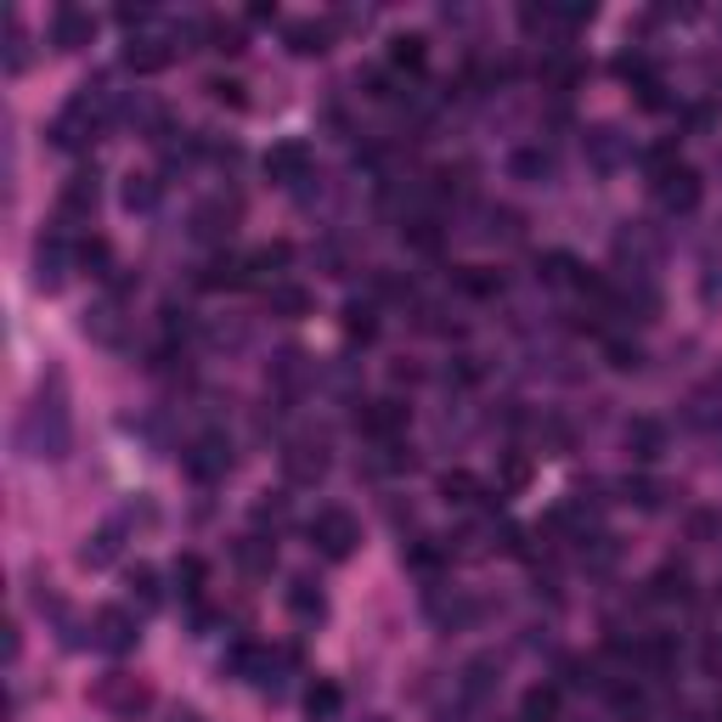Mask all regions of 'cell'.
I'll list each match as a JSON object with an SVG mask.
<instances>
[{
  "label": "cell",
  "mask_w": 722,
  "mask_h": 722,
  "mask_svg": "<svg viewBox=\"0 0 722 722\" xmlns=\"http://www.w3.org/2000/svg\"><path fill=\"white\" fill-rule=\"evenodd\" d=\"M18 446L40 463H63L74 452V412H69V379L63 373L40 379V390L29 395V406L18 417Z\"/></svg>",
  "instance_id": "cell-1"
},
{
  "label": "cell",
  "mask_w": 722,
  "mask_h": 722,
  "mask_svg": "<svg viewBox=\"0 0 722 722\" xmlns=\"http://www.w3.org/2000/svg\"><path fill=\"white\" fill-rule=\"evenodd\" d=\"M96 204H102V175H96V164H80L69 180H63V193H56V231H80V226H91V215H96Z\"/></svg>",
  "instance_id": "cell-2"
},
{
  "label": "cell",
  "mask_w": 722,
  "mask_h": 722,
  "mask_svg": "<svg viewBox=\"0 0 722 722\" xmlns=\"http://www.w3.org/2000/svg\"><path fill=\"white\" fill-rule=\"evenodd\" d=\"M311 548H317L322 559H333V565L355 559V548H361V519H355L350 508H317V519H311Z\"/></svg>",
  "instance_id": "cell-3"
},
{
  "label": "cell",
  "mask_w": 722,
  "mask_h": 722,
  "mask_svg": "<svg viewBox=\"0 0 722 722\" xmlns=\"http://www.w3.org/2000/svg\"><path fill=\"white\" fill-rule=\"evenodd\" d=\"M91 700H96L107 716H125V722H136V716L153 711V689H147L142 678H131V672H102L96 689H91Z\"/></svg>",
  "instance_id": "cell-4"
},
{
  "label": "cell",
  "mask_w": 722,
  "mask_h": 722,
  "mask_svg": "<svg viewBox=\"0 0 722 722\" xmlns=\"http://www.w3.org/2000/svg\"><path fill=\"white\" fill-rule=\"evenodd\" d=\"M91 643H96L102 654H131V649L142 643V616L125 610V605H102V610L91 616Z\"/></svg>",
  "instance_id": "cell-5"
},
{
  "label": "cell",
  "mask_w": 722,
  "mask_h": 722,
  "mask_svg": "<svg viewBox=\"0 0 722 722\" xmlns=\"http://www.w3.org/2000/svg\"><path fill=\"white\" fill-rule=\"evenodd\" d=\"M180 468H187L198 486H215V479L231 474V441L220 430H204L198 441H187V452H180Z\"/></svg>",
  "instance_id": "cell-6"
},
{
  "label": "cell",
  "mask_w": 722,
  "mask_h": 722,
  "mask_svg": "<svg viewBox=\"0 0 722 722\" xmlns=\"http://www.w3.org/2000/svg\"><path fill=\"white\" fill-rule=\"evenodd\" d=\"M69 260H80V249H69V231H40V244H34V288L40 293H56L69 282Z\"/></svg>",
  "instance_id": "cell-7"
},
{
  "label": "cell",
  "mask_w": 722,
  "mask_h": 722,
  "mask_svg": "<svg viewBox=\"0 0 722 722\" xmlns=\"http://www.w3.org/2000/svg\"><path fill=\"white\" fill-rule=\"evenodd\" d=\"M260 169H266V180L271 187H299V180H311V169H317V153L299 142V136H288V142H277L266 158H260Z\"/></svg>",
  "instance_id": "cell-8"
},
{
  "label": "cell",
  "mask_w": 722,
  "mask_h": 722,
  "mask_svg": "<svg viewBox=\"0 0 722 722\" xmlns=\"http://www.w3.org/2000/svg\"><path fill=\"white\" fill-rule=\"evenodd\" d=\"M282 474H288V486H322L328 479V446L322 441H288L282 446Z\"/></svg>",
  "instance_id": "cell-9"
},
{
  "label": "cell",
  "mask_w": 722,
  "mask_h": 722,
  "mask_svg": "<svg viewBox=\"0 0 722 722\" xmlns=\"http://www.w3.org/2000/svg\"><path fill=\"white\" fill-rule=\"evenodd\" d=\"M125 536H131V519L125 514H113V519H102L91 536H85V548H80V565L85 570H107L118 554H125Z\"/></svg>",
  "instance_id": "cell-10"
},
{
  "label": "cell",
  "mask_w": 722,
  "mask_h": 722,
  "mask_svg": "<svg viewBox=\"0 0 722 722\" xmlns=\"http://www.w3.org/2000/svg\"><path fill=\"white\" fill-rule=\"evenodd\" d=\"M118 56H125V69H131V74H164L180 51H175L169 34H131Z\"/></svg>",
  "instance_id": "cell-11"
},
{
  "label": "cell",
  "mask_w": 722,
  "mask_h": 722,
  "mask_svg": "<svg viewBox=\"0 0 722 722\" xmlns=\"http://www.w3.org/2000/svg\"><path fill=\"white\" fill-rule=\"evenodd\" d=\"M654 198H660V209H667V215H694L700 198H705V180H700V169L683 164L667 180H654Z\"/></svg>",
  "instance_id": "cell-12"
},
{
  "label": "cell",
  "mask_w": 722,
  "mask_h": 722,
  "mask_svg": "<svg viewBox=\"0 0 722 722\" xmlns=\"http://www.w3.org/2000/svg\"><path fill=\"white\" fill-rule=\"evenodd\" d=\"M435 492H441L452 508H497V503H503V497L486 486V479L468 474V468H446V474L435 479Z\"/></svg>",
  "instance_id": "cell-13"
},
{
  "label": "cell",
  "mask_w": 722,
  "mask_h": 722,
  "mask_svg": "<svg viewBox=\"0 0 722 722\" xmlns=\"http://www.w3.org/2000/svg\"><path fill=\"white\" fill-rule=\"evenodd\" d=\"M581 153H587V164H592L598 175H616V169L632 158V142H627L616 125H592V131L581 136Z\"/></svg>",
  "instance_id": "cell-14"
},
{
  "label": "cell",
  "mask_w": 722,
  "mask_h": 722,
  "mask_svg": "<svg viewBox=\"0 0 722 722\" xmlns=\"http://www.w3.org/2000/svg\"><path fill=\"white\" fill-rule=\"evenodd\" d=\"M96 40V18L85 12V7H56L51 12V51H85Z\"/></svg>",
  "instance_id": "cell-15"
},
{
  "label": "cell",
  "mask_w": 722,
  "mask_h": 722,
  "mask_svg": "<svg viewBox=\"0 0 722 722\" xmlns=\"http://www.w3.org/2000/svg\"><path fill=\"white\" fill-rule=\"evenodd\" d=\"M288 616H293L299 627H322V621H328V592H322V581L293 576V581H288Z\"/></svg>",
  "instance_id": "cell-16"
},
{
  "label": "cell",
  "mask_w": 722,
  "mask_h": 722,
  "mask_svg": "<svg viewBox=\"0 0 722 722\" xmlns=\"http://www.w3.org/2000/svg\"><path fill=\"white\" fill-rule=\"evenodd\" d=\"M85 333L96 344H118V339H125V293H102L96 306L85 311Z\"/></svg>",
  "instance_id": "cell-17"
},
{
  "label": "cell",
  "mask_w": 722,
  "mask_h": 722,
  "mask_svg": "<svg viewBox=\"0 0 722 722\" xmlns=\"http://www.w3.org/2000/svg\"><path fill=\"white\" fill-rule=\"evenodd\" d=\"M406 417H412V412H406L395 395H390V401H368V412H361V430H368L379 446H390V441L406 435Z\"/></svg>",
  "instance_id": "cell-18"
},
{
  "label": "cell",
  "mask_w": 722,
  "mask_h": 722,
  "mask_svg": "<svg viewBox=\"0 0 722 722\" xmlns=\"http://www.w3.org/2000/svg\"><path fill=\"white\" fill-rule=\"evenodd\" d=\"M125 598H131L136 616H153V610L164 605V581H158V570H153V565H131V570H125Z\"/></svg>",
  "instance_id": "cell-19"
},
{
  "label": "cell",
  "mask_w": 722,
  "mask_h": 722,
  "mask_svg": "<svg viewBox=\"0 0 722 722\" xmlns=\"http://www.w3.org/2000/svg\"><path fill=\"white\" fill-rule=\"evenodd\" d=\"M649 598H660V605H689L694 598V576H689V565H660L654 576H649Z\"/></svg>",
  "instance_id": "cell-20"
},
{
  "label": "cell",
  "mask_w": 722,
  "mask_h": 722,
  "mask_svg": "<svg viewBox=\"0 0 722 722\" xmlns=\"http://www.w3.org/2000/svg\"><path fill=\"white\" fill-rule=\"evenodd\" d=\"M311 288H299V282H271L266 288V311L271 317H282V322H299V317H311Z\"/></svg>",
  "instance_id": "cell-21"
},
{
  "label": "cell",
  "mask_w": 722,
  "mask_h": 722,
  "mask_svg": "<svg viewBox=\"0 0 722 722\" xmlns=\"http://www.w3.org/2000/svg\"><path fill=\"white\" fill-rule=\"evenodd\" d=\"M497 683H503V660H497V654H479V660H468V667H463V683H457V689H463L468 705H479Z\"/></svg>",
  "instance_id": "cell-22"
},
{
  "label": "cell",
  "mask_w": 722,
  "mask_h": 722,
  "mask_svg": "<svg viewBox=\"0 0 722 722\" xmlns=\"http://www.w3.org/2000/svg\"><path fill=\"white\" fill-rule=\"evenodd\" d=\"M169 581H175V592H180V605H198L204 581H209V565H204L198 554H180V559L169 565Z\"/></svg>",
  "instance_id": "cell-23"
},
{
  "label": "cell",
  "mask_w": 722,
  "mask_h": 722,
  "mask_svg": "<svg viewBox=\"0 0 722 722\" xmlns=\"http://www.w3.org/2000/svg\"><path fill=\"white\" fill-rule=\"evenodd\" d=\"M204 288H249V255H215L209 266H204V277H198Z\"/></svg>",
  "instance_id": "cell-24"
},
{
  "label": "cell",
  "mask_w": 722,
  "mask_h": 722,
  "mask_svg": "<svg viewBox=\"0 0 722 722\" xmlns=\"http://www.w3.org/2000/svg\"><path fill=\"white\" fill-rule=\"evenodd\" d=\"M237 565H244L255 581L271 576V570H277V548H271V536H266V530H249L244 542H237Z\"/></svg>",
  "instance_id": "cell-25"
},
{
  "label": "cell",
  "mask_w": 722,
  "mask_h": 722,
  "mask_svg": "<svg viewBox=\"0 0 722 722\" xmlns=\"http://www.w3.org/2000/svg\"><path fill=\"white\" fill-rule=\"evenodd\" d=\"M627 452L638 463H654L660 452H667V430H660L654 417H632V424H627Z\"/></svg>",
  "instance_id": "cell-26"
},
{
  "label": "cell",
  "mask_w": 722,
  "mask_h": 722,
  "mask_svg": "<svg viewBox=\"0 0 722 722\" xmlns=\"http://www.w3.org/2000/svg\"><path fill=\"white\" fill-rule=\"evenodd\" d=\"M288 260H293V249H288V244H260V249L249 255V282H266V288H271V282H282L277 271H282Z\"/></svg>",
  "instance_id": "cell-27"
},
{
  "label": "cell",
  "mask_w": 722,
  "mask_h": 722,
  "mask_svg": "<svg viewBox=\"0 0 722 722\" xmlns=\"http://www.w3.org/2000/svg\"><path fill=\"white\" fill-rule=\"evenodd\" d=\"M311 379V361H306V350H282L277 361H271V384L282 390V395H293L299 384Z\"/></svg>",
  "instance_id": "cell-28"
},
{
  "label": "cell",
  "mask_w": 722,
  "mask_h": 722,
  "mask_svg": "<svg viewBox=\"0 0 722 722\" xmlns=\"http://www.w3.org/2000/svg\"><path fill=\"white\" fill-rule=\"evenodd\" d=\"M231 220H237V204H204V209L193 215V237H204V244H220V237L231 231Z\"/></svg>",
  "instance_id": "cell-29"
},
{
  "label": "cell",
  "mask_w": 722,
  "mask_h": 722,
  "mask_svg": "<svg viewBox=\"0 0 722 722\" xmlns=\"http://www.w3.org/2000/svg\"><path fill=\"white\" fill-rule=\"evenodd\" d=\"M288 51L293 56H322L328 51V23H311V18L288 23Z\"/></svg>",
  "instance_id": "cell-30"
},
{
  "label": "cell",
  "mask_w": 722,
  "mask_h": 722,
  "mask_svg": "<svg viewBox=\"0 0 722 722\" xmlns=\"http://www.w3.org/2000/svg\"><path fill=\"white\" fill-rule=\"evenodd\" d=\"M519 722H559V689L554 683H536L519 700Z\"/></svg>",
  "instance_id": "cell-31"
},
{
  "label": "cell",
  "mask_w": 722,
  "mask_h": 722,
  "mask_svg": "<svg viewBox=\"0 0 722 722\" xmlns=\"http://www.w3.org/2000/svg\"><path fill=\"white\" fill-rule=\"evenodd\" d=\"M153 204H158V175L131 169V175H125V209H131V215H147Z\"/></svg>",
  "instance_id": "cell-32"
},
{
  "label": "cell",
  "mask_w": 722,
  "mask_h": 722,
  "mask_svg": "<svg viewBox=\"0 0 722 722\" xmlns=\"http://www.w3.org/2000/svg\"><path fill=\"white\" fill-rule=\"evenodd\" d=\"M424 56H430V40H424V34H395V40H390V63L406 69V74L424 69Z\"/></svg>",
  "instance_id": "cell-33"
},
{
  "label": "cell",
  "mask_w": 722,
  "mask_h": 722,
  "mask_svg": "<svg viewBox=\"0 0 722 722\" xmlns=\"http://www.w3.org/2000/svg\"><path fill=\"white\" fill-rule=\"evenodd\" d=\"M508 175H514V180H548V175H554V158L542 153V147H519V153L508 158Z\"/></svg>",
  "instance_id": "cell-34"
},
{
  "label": "cell",
  "mask_w": 722,
  "mask_h": 722,
  "mask_svg": "<svg viewBox=\"0 0 722 722\" xmlns=\"http://www.w3.org/2000/svg\"><path fill=\"white\" fill-rule=\"evenodd\" d=\"M643 169H649V180H667L672 169H683V153H678V136H667V142H654V147L643 153Z\"/></svg>",
  "instance_id": "cell-35"
},
{
  "label": "cell",
  "mask_w": 722,
  "mask_h": 722,
  "mask_svg": "<svg viewBox=\"0 0 722 722\" xmlns=\"http://www.w3.org/2000/svg\"><path fill=\"white\" fill-rule=\"evenodd\" d=\"M344 333H350V339H361V344H368V339L379 333V311L368 306V299H350V306H344Z\"/></svg>",
  "instance_id": "cell-36"
},
{
  "label": "cell",
  "mask_w": 722,
  "mask_h": 722,
  "mask_svg": "<svg viewBox=\"0 0 722 722\" xmlns=\"http://www.w3.org/2000/svg\"><path fill=\"white\" fill-rule=\"evenodd\" d=\"M621 492H627V503H638V508H660V503H667V486H660V479H649V474H627Z\"/></svg>",
  "instance_id": "cell-37"
},
{
  "label": "cell",
  "mask_w": 722,
  "mask_h": 722,
  "mask_svg": "<svg viewBox=\"0 0 722 722\" xmlns=\"http://www.w3.org/2000/svg\"><path fill=\"white\" fill-rule=\"evenodd\" d=\"M605 355H610V368H621V373L643 368V350L632 339H621V333H605Z\"/></svg>",
  "instance_id": "cell-38"
},
{
  "label": "cell",
  "mask_w": 722,
  "mask_h": 722,
  "mask_svg": "<svg viewBox=\"0 0 722 722\" xmlns=\"http://www.w3.org/2000/svg\"><path fill=\"white\" fill-rule=\"evenodd\" d=\"M530 486V463L519 457V452H508L503 457V479H497V497H514V492H525Z\"/></svg>",
  "instance_id": "cell-39"
},
{
  "label": "cell",
  "mask_w": 722,
  "mask_h": 722,
  "mask_svg": "<svg viewBox=\"0 0 722 722\" xmlns=\"http://www.w3.org/2000/svg\"><path fill=\"white\" fill-rule=\"evenodd\" d=\"M306 711L322 722V716H333L339 711V683H328V678H317L311 689H306Z\"/></svg>",
  "instance_id": "cell-40"
},
{
  "label": "cell",
  "mask_w": 722,
  "mask_h": 722,
  "mask_svg": "<svg viewBox=\"0 0 722 722\" xmlns=\"http://www.w3.org/2000/svg\"><path fill=\"white\" fill-rule=\"evenodd\" d=\"M29 69V34L18 18H7V74H23Z\"/></svg>",
  "instance_id": "cell-41"
},
{
  "label": "cell",
  "mask_w": 722,
  "mask_h": 722,
  "mask_svg": "<svg viewBox=\"0 0 722 722\" xmlns=\"http://www.w3.org/2000/svg\"><path fill=\"white\" fill-rule=\"evenodd\" d=\"M457 282H463L468 293H479V299L503 288V277H497V271H486V266H457Z\"/></svg>",
  "instance_id": "cell-42"
},
{
  "label": "cell",
  "mask_w": 722,
  "mask_h": 722,
  "mask_svg": "<svg viewBox=\"0 0 722 722\" xmlns=\"http://www.w3.org/2000/svg\"><path fill=\"white\" fill-rule=\"evenodd\" d=\"M616 74H621V80H632V85L654 80V69H649V56H643V51H621V56H616Z\"/></svg>",
  "instance_id": "cell-43"
},
{
  "label": "cell",
  "mask_w": 722,
  "mask_h": 722,
  "mask_svg": "<svg viewBox=\"0 0 722 722\" xmlns=\"http://www.w3.org/2000/svg\"><path fill=\"white\" fill-rule=\"evenodd\" d=\"M255 525H260V530H266V525H271V530L288 525V497H271V492H266V497L255 503Z\"/></svg>",
  "instance_id": "cell-44"
},
{
  "label": "cell",
  "mask_w": 722,
  "mask_h": 722,
  "mask_svg": "<svg viewBox=\"0 0 722 722\" xmlns=\"http://www.w3.org/2000/svg\"><path fill=\"white\" fill-rule=\"evenodd\" d=\"M209 45L215 51H226V56H237V51H244V29H237V23H209Z\"/></svg>",
  "instance_id": "cell-45"
},
{
  "label": "cell",
  "mask_w": 722,
  "mask_h": 722,
  "mask_svg": "<svg viewBox=\"0 0 722 722\" xmlns=\"http://www.w3.org/2000/svg\"><path fill=\"white\" fill-rule=\"evenodd\" d=\"M209 96H215V102H226V107H244V102H249L237 80H209Z\"/></svg>",
  "instance_id": "cell-46"
},
{
  "label": "cell",
  "mask_w": 722,
  "mask_h": 722,
  "mask_svg": "<svg viewBox=\"0 0 722 722\" xmlns=\"http://www.w3.org/2000/svg\"><path fill=\"white\" fill-rule=\"evenodd\" d=\"M632 91H638V107H649V113L667 107V85H660V80H643V85H632Z\"/></svg>",
  "instance_id": "cell-47"
},
{
  "label": "cell",
  "mask_w": 722,
  "mask_h": 722,
  "mask_svg": "<svg viewBox=\"0 0 722 722\" xmlns=\"http://www.w3.org/2000/svg\"><path fill=\"white\" fill-rule=\"evenodd\" d=\"M147 18H153L147 7H118V23H125V29H142Z\"/></svg>",
  "instance_id": "cell-48"
},
{
  "label": "cell",
  "mask_w": 722,
  "mask_h": 722,
  "mask_svg": "<svg viewBox=\"0 0 722 722\" xmlns=\"http://www.w3.org/2000/svg\"><path fill=\"white\" fill-rule=\"evenodd\" d=\"M164 722H209V716H204V711H193V705H175Z\"/></svg>",
  "instance_id": "cell-49"
},
{
  "label": "cell",
  "mask_w": 722,
  "mask_h": 722,
  "mask_svg": "<svg viewBox=\"0 0 722 722\" xmlns=\"http://www.w3.org/2000/svg\"><path fill=\"white\" fill-rule=\"evenodd\" d=\"M249 23H277V7H266V0H260V7H249Z\"/></svg>",
  "instance_id": "cell-50"
}]
</instances>
